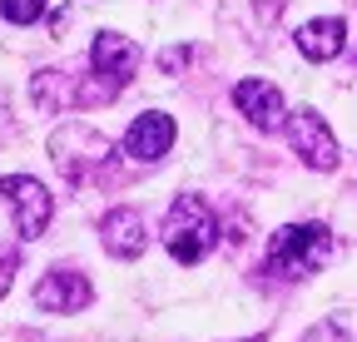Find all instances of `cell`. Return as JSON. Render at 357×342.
I'll list each match as a JSON object with an SVG mask.
<instances>
[{"mask_svg":"<svg viewBox=\"0 0 357 342\" xmlns=\"http://www.w3.org/2000/svg\"><path fill=\"white\" fill-rule=\"evenodd\" d=\"M333 228L307 219V224H283L273 233V243H268V273L283 278V283H298V278H312L328 258H333Z\"/></svg>","mask_w":357,"mask_h":342,"instance_id":"1","label":"cell"},{"mask_svg":"<svg viewBox=\"0 0 357 342\" xmlns=\"http://www.w3.org/2000/svg\"><path fill=\"white\" fill-rule=\"evenodd\" d=\"M0 203H10L20 243H35L45 228H50L55 199L45 194V184H40V179H30V174H6V179H0Z\"/></svg>","mask_w":357,"mask_h":342,"instance_id":"4","label":"cell"},{"mask_svg":"<svg viewBox=\"0 0 357 342\" xmlns=\"http://www.w3.org/2000/svg\"><path fill=\"white\" fill-rule=\"evenodd\" d=\"M100 243L105 253H114V258H139V253L149 248V228H144V213L139 208H109L100 219Z\"/></svg>","mask_w":357,"mask_h":342,"instance_id":"10","label":"cell"},{"mask_svg":"<svg viewBox=\"0 0 357 342\" xmlns=\"http://www.w3.org/2000/svg\"><path fill=\"white\" fill-rule=\"evenodd\" d=\"M189 60H194V50H189V45H169V50L159 55V70H164V75H178Z\"/></svg>","mask_w":357,"mask_h":342,"instance_id":"14","label":"cell"},{"mask_svg":"<svg viewBox=\"0 0 357 342\" xmlns=\"http://www.w3.org/2000/svg\"><path fill=\"white\" fill-rule=\"evenodd\" d=\"M139 60H144V50L119 30H100L95 45H89V75H100L109 90H124L134 79V70H139Z\"/></svg>","mask_w":357,"mask_h":342,"instance_id":"6","label":"cell"},{"mask_svg":"<svg viewBox=\"0 0 357 342\" xmlns=\"http://www.w3.org/2000/svg\"><path fill=\"white\" fill-rule=\"evenodd\" d=\"M218 233H223L218 213L199 194H178L169 203V213H164V248L174 253V263H184V268L208 258V253L218 248Z\"/></svg>","mask_w":357,"mask_h":342,"instance_id":"2","label":"cell"},{"mask_svg":"<svg viewBox=\"0 0 357 342\" xmlns=\"http://www.w3.org/2000/svg\"><path fill=\"white\" fill-rule=\"evenodd\" d=\"M303 342H347V327H342L337 318H323L312 332H303Z\"/></svg>","mask_w":357,"mask_h":342,"instance_id":"13","label":"cell"},{"mask_svg":"<svg viewBox=\"0 0 357 342\" xmlns=\"http://www.w3.org/2000/svg\"><path fill=\"white\" fill-rule=\"evenodd\" d=\"M283 6H288V0H253V15H258L263 25H273V20L283 15Z\"/></svg>","mask_w":357,"mask_h":342,"instance_id":"16","label":"cell"},{"mask_svg":"<svg viewBox=\"0 0 357 342\" xmlns=\"http://www.w3.org/2000/svg\"><path fill=\"white\" fill-rule=\"evenodd\" d=\"M178 139V124L164 114V109H149L139 119H129V130H124V154L134 164H159Z\"/></svg>","mask_w":357,"mask_h":342,"instance_id":"9","label":"cell"},{"mask_svg":"<svg viewBox=\"0 0 357 342\" xmlns=\"http://www.w3.org/2000/svg\"><path fill=\"white\" fill-rule=\"evenodd\" d=\"M109 154H114V144H109L100 130L79 124V119H65L60 130L50 134V159H55V169H60L75 189L95 184V174H105V169H109Z\"/></svg>","mask_w":357,"mask_h":342,"instance_id":"3","label":"cell"},{"mask_svg":"<svg viewBox=\"0 0 357 342\" xmlns=\"http://www.w3.org/2000/svg\"><path fill=\"white\" fill-rule=\"evenodd\" d=\"M298 55L303 60H312V65H328V60H337L342 55V45H347V25L337 20V15H318V20H307V25H298Z\"/></svg>","mask_w":357,"mask_h":342,"instance_id":"11","label":"cell"},{"mask_svg":"<svg viewBox=\"0 0 357 342\" xmlns=\"http://www.w3.org/2000/svg\"><path fill=\"white\" fill-rule=\"evenodd\" d=\"M283 130H288L293 154H298L307 169H318V174H333V169L342 164V149H337V139H333V130H328V119H323L318 109H293Z\"/></svg>","mask_w":357,"mask_h":342,"instance_id":"5","label":"cell"},{"mask_svg":"<svg viewBox=\"0 0 357 342\" xmlns=\"http://www.w3.org/2000/svg\"><path fill=\"white\" fill-rule=\"evenodd\" d=\"M95 303V288L79 268H50L35 283V308L40 313H84Z\"/></svg>","mask_w":357,"mask_h":342,"instance_id":"8","label":"cell"},{"mask_svg":"<svg viewBox=\"0 0 357 342\" xmlns=\"http://www.w3.org/2000/svg\"><path fill=\"white\" fill-rule=\"evenodd\" d=\"M234 109L253 124V130H263V134H273V130L288 124L283 90H278V84H268V79H238L234 84Z\"/></svg>","mask_w":357,"mask_h":342,"instance_id":"7","label":"cell"},{"mask_svg":"<svg viewBox=\"0 0 357 342\" xmlns=\"http://www.w3.org/2000/svg\"><path fill=\"white\" fill-rule=\"evenodd\" d=\"M0 15L10 25H35L45 15V0H0Z\"/></svg>","mask_w":357,"mask_h":342,"instance_id":"12","label":"cell"},{"mask_svg":"<svg viewBox=\"0 0 357 342\" xmlns=\"http://www.w3.org/2000/svg\"><path fill=\"white\" fill-rule=\"evenodd\" d=\"M15 268H20V253H15V248H0V297L10 293V283H15Z\"/></svg>","mask_w":357,"mask_h":342,"instance_id":"15","label":"cell"}]
</instances>
